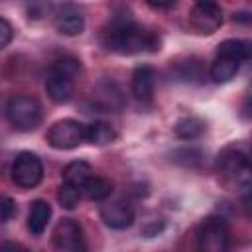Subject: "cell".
Here are the masks:
<instances>
[{
  "label": "cell",
  "mask_w": 252,
  "mask_h": 252,
  "mask_svg": "<svg viewBox=\"0 0 252 252\" xmlns=\"http://www.w3.org/2000/svg\"><path fill=\"white\" fill-rule=\"evenodd\" d=\"M219 55L234 57L236 61H248L250 59V43L244 39H224L219 43Z\"/></svg>",
  "instance_id": "cell-19"
},
{
  "label": "cell",
  "mask_w": 252,
  "mask_h": 252,
  "mask_svg": "<svg viewBox=\"0 0 252 252\" xmlns=\"http://www.w3.org/2000/svg\"><path fill=\"white\" fill-rule=\"evenodd\" d=\"M43 177V163L32 152H22L12 163V181L20 189H33Z\"/></svg>",
  "instance_id": "cell-6"
},
{
  "label": "cell",
  "mask_w": 252,
  "mask_h": 252,
  "mask_svg": "<svg viewBox=\"0 0 252 252\" xmlns=\"http://www.w3.org/2000/svg\"><path fill=\"white\" fill-rule=\"evenodd\" d=\"M228 224L222 217H209L197 228V244L205 252H224L228 248Z\"/></svg>",
  "instance_id": "cell-5"
},
{
  "label": "cell",
  "mask_w": 252,
  "mask_h": 252,
  "mask_svg": "<svg viewBox=\"0 0 252 252\" xmlns=\"http://www.w3.org/2000/svg\"><path fill=\"white\" fill-rule=\"evenodd\" d=\"M238 69H240V61L228 55H219L211 65V79L215 83H228L230 79L236 77Z\"/></svg>",
  "instance_id": "cell-14"
},
{
  "label": "cell",
  "mask_w": 252,
  "mask_h": 252,
  "mask_svg": "<svg viewBox=\"0 0 252 252\" xmlns=\"http://www.w3.org/2000/svg\"><path fill=\"white\" fill-rule=\"evenodd\" d=\"M49 219H51V207H49V203H45L41 199L33 201L32 207H30V215H28V228H30V232L35 234V236H39L47 228Z\"/></svg>",
  "instance_id": "cell-13"
},
{
  "label": "cell",
  "mask_w": 252,
  "mask_h": 252,
  "mask_svg": "<svg viewBox=\"0 0 252 252\" xmlns=\"http://www.w3.org/2000/svg\"><path fill=\"white\" fill-rule=\"evenodd\" d=\"M55 28L63 35H79L85 30V18L73 4H65L55 16Z\"/></svg>",
  "instance_id": "cell-10"
},
{
  "label": "cell",
  "mask_w": 252,
  "mask_h": 252,
  "mask_svg": "<svg viewBox=\"0 0 252 252\" xmlns=\"http://www.w3.org/2000/svg\"><path fill=\"white\" fill-rule=\"evenodd\" d=\"M81 197H83V189L77 187V185L65 183V181H63V185L59 187V193H57V199H59L61 207H65V209H75L79 205Z\"/></svg>",
  "instance_id": "cell-20"
},
{
  "label": "cell",
  "mask_w": 252,
  "mask_h": 252,
  "mask_svg": "<svg viewBox=\"0 0 252 252\" xmlns=\"http://www.w3.org/2000/svg\"><path fill=\"white\" fill-rule=\"evenodd\" d=\"M116 140V132L106 122H93L87 126V142L93 146H106Z\"/></svg>",
  "instance_id": "cell-17"
},
{
  "label": "cell",
  "mask_w": 252,
  "mask_h": 252,
  "mask_svg": "<svg viewBox=\"0 0 252 252\" xmlns=\"http://www.w3.org/2000/svg\"><path fill=\"white\" fill-rule=\"evenodd\" d=\"M12 35H14V28L8 20L0 18V51L12 41Z\"/></svg>",
  "instance_id": "cell-23"
},
{
  "label": "cell",
  "mask_w": 252,
  "mask_h": 252,
  "mask_svg": "<svg viewBox=\"0 0 252 252\" xmlns=\"http://www.w3.org/2000/svg\"><path fill=\"white\" fill-rule=\"evenodd\" d=\"M83 193L91 201H104L112 193V181L100 175H91L83 185Z\"/></svg>",
  "instance_id": "cell-15"
},
{
  "label": "cell",
  "mask_w": 252,
  "mask_h": 252,
  "mask_svg": "<svg viewBox=\"0 0 252 252\" xmlns=\"http://www.w3.org/2000/svg\"><path fill=\"white\" fill-rule=\"evenodd\" d=\"M45 91L53 102L63 104V102L71 100V96L75 93V83L67 75H61L57 71H49L47 81H45Z\"/></svg>",
  "instance_id": "cell-11"
},
{
  "label": "cell",
  "mask_w": 252,
  "mask_h": 252,
  "mask_svg": "<svg viewBox=\"0 0 252 252\" xmlns=\"http://www.w3.org/2000/svg\"><path fill=\"white\" fill-rule=\"evenodd\" d=\"M217 171L226 185H244L250 183V161L244 152L228 148L217 159Z\"/></svg>",
  "instance_id": "cell-3"
},
{
  "label": "cell",
  "mask_w": 252,
  "mask_h": 252,
  "mask_svg": "<svg viewBox=\"0 0 252 252\" xmlns=\"http://www.w3.org/2000/svg\"><path fill=\"white\" fill-rule=\"evenodd\" d=\"M148 4H150V6H154V8L165 10V8L175 6V4H177V0H148Z\"/></svg>",
  "instance_id": "cell-24"
},
{
  "label": "cell",
  "mask_w": 252,
  "mask_h": 252,
  "mask_svg": "<svg viewBox=\"0 0 252 252\" xmlns=\"http://www.w3.org/2000/svg\"><path fill=\"white\" fill-rule=\"evenodd\" d=\"M16 217V203L14 199L0 195V222H8L10 219Z\"/></svg>",
  "instance_id": "cell-22"
},
{
  "label": "cell",
  "mask_w": 252,
  "mask_h": 252,
  "mask_svg": "<svg viewBox=\"0 0 252 252\" xmlns=\"http://www.w3.org/2000/svg\"><path fill=\"white\" fill-rule=\"evenodd\" d=\"M47 142L51 148L55 150H71L81 146L87 140V126L79 120L73 118H65L55 122L49 130H47Z\"/></svg>",
  "instance_id": "cell-4"
},
{
  "label": "cell",
  "mask_w": 252,
  "mask_h": 252,
  "mask_svg": "<svg viewBox=\"0 0 252 252\" xmlns=\"http://www.w3.org/2000/svg\"><path fill=\"white\" fill-rule=\"evenodd\" d=\"M189 22L199 33H213L222 24V10L217 0H195Z\"/></svg>",
  "instance_id": "cell-7"
},
{
  "label": "cell",
  "mask_w": 252,
  "mask_h": 252,
  "mask_svg": "<svg viewBox=\"0 0 252 252\" xmlns=\"http://www.w3.org/2000/svg\"><path fill=\"white\" fill-rule=\"evenodd\" d=\"M91 175H93V169H91V165H89L87 161H83V159L71 161V163L63 169V181H65V183H71V185H77V187H81V189H83L85 181H87Z\"/></svg>",
  "instance_id": "cell-18"
},
{
  "label": "cell",
  "mask_w": 252,
  "mask_h": 252,
  "mask_svg": "<svg viewBox=\"0 0 252 252\" xmlns=\"http://www.w3.org/2000/svg\"><path fill=\"white\" fill-rule=\"evenodd\" d=\"M100 219L110 228H128L134 222V207L126 199H110L100 207Z\"/></svg>",
  "instance_id": "cell-9"
},
{
  "label": "cell",
  "mask_w": 252,
  "mask_h": 252,
  "mask_svg": "<svg viewBox=\"0 0 252 252\" xmlns=\"http://www.w3.org/2000/svg\"><path fill=\"white\" fill-rule=\"evenodd\" d=\"M104 45L122 55H132V53H142V51H159L161 39L158 33L144 30L132 20L118 18L110 24V28L102 35Z\"/></svg>",
  "instance_id": "cell-1"
},
{
  "label": "cell",
  "mask_w": 252,
  "mask_h": 252,
  "mask_svg": "<svg viewBox=\"0 0 252 252\" xmlns=\"http://www.w3.org/2000/svg\"><path fill=\"white\" fill-rule=\"evenodd\" d=\"M51 71H57V73H61V75H67V77L75 79V77L79 75V71H81V61H79L77 57L63 55V57H59V59L53 61Z\"/></svg>",
  "instance_id": "cell-21"
},
{
  "label": "cell",
  "mask_w": 252,
  "mask_h": 252,
  "mask_svg": "<svg viewBox=\"0 0 252 252\" xmlns=\"http://www.w3.org/2000/svg\"><path fill=\"white\" fill-rule=\"evenodd\" d=\"M156 89V71L150 65H140L132 75V93L138 100H150Z\"/></svg>",
  "instance_id": "cell-12"
},
{
  "label": "cell",
  "mask_w": 252,
  "mask_h": 252,
  "mask_svg": "<svg viewBox=\"0 0 252 252\" xmlns=\"http://www.w3.org/2000/svg\"><path fill=\"white\" fill-rule=\"evenodd\" d=\"M205 128H207L205 122L201 118H197V116H183L173 126L175 136L181 138V140H195L205 132Z\"/></svg>",
  "instance_id": "cell-16"
},
{
  "label": "cell",
  "mask_w": 252,
  "mask_h": 252,
  "mask_svg": "<svg viewBox=\"0 0 252 252\" xmlns=\"http://www.w3.org/2000/svg\"><path fill=\"white\" fill-rule=\"evenodd\" d=\"M53 244L59 250L67 252H81L85 250V236L83 228L73 219H61L53 228Z\"/></svg>",
  "instance_id": "cell-8"
},
{
  "label": "cell",
  "mask_w": 252,
  "mask_h": 252,
  "mask_svg": "<svg viewBox=\"0 0 252 252\" xmlns=\"http://www.w3.org/2000/svg\"><path fill=\"white\" fill-rule=\"evenodd\" d=\"M6 116L10 124L20 132L35 130L41 124V104L30 94H16L8 100Z\"/></svg>",
  "instance_id": "cell-2"
}]
</instances>
